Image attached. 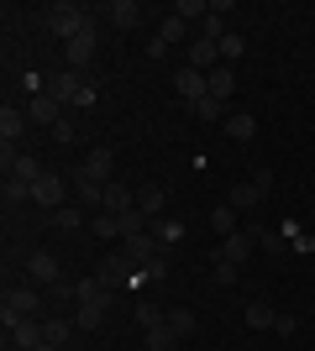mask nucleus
<instances>
[{"label": "nucleus", "instance_id": "nucleus-32", "mask_svg": "<svg viewBox=\"0 0 315 351\" xmlns=\"http://www.w3.org/2000/svg\"><path fill=\"white\" fill-rule=\"evenodd\" d=\"M273 320H279V309H268V304H247V325H253V330H273Z\"/></svg>", "mask_w": 315, "mask_h": 351}, {"label": "nucleus", "instance_id": "nucleus-7", "mask_svg": "<svg viewBox=\"0 0 315 351\" xmlns=\"http://www.w3.org/2000/svg\"><path fill=\"white\" fill-rule=\"evenodd\" d=\"M121 257H126L132 267H148L152 257H163V247H158L152 231H142V236H126V241H121Z\"/></svg>", "mask_w": 315, "mask_h": 351}, {"label": "nucleus", "instance_id": "nucleus-9", "mask_svg": "<svg viewBox=\"0 0 315 351\" xmlns=\"http://www.w3.org/2000/svg\"><path fill=\"white\" fill-rule=\"evenodd\" d=\"M27 278L37 283V289H53V283H58V257H53V252H27Z\"/></svg>", "mask_w": 315, "mask_h": 351}, {"label": "nucleus", "instance_id": "nucleus-20", "mask_svg": "<svg viewBox=\"0 0 315 351\" xmlns=\"http://www.w3.org/2000/svg\"><path fill=\"white\" fill-rule=\"evenodd\" d=\"M105 210H110V215L137 210V189H126V184H105Z\"/></svg>", "mask_w": 315, "mask_h": 351}, {"label": "nucleus", "instance_id": "nucleus-10", "mask_svg": "<svg viewBox=\"0 0 315 351\" xmlns=\"http://www.w3.org/2000/svg\"><path fill=\"white\" fill-rule=\"evenodd\" d=\"M79 89H84V73H79V69H58V73H53V84H47V95H53L58 105H74Z\"/></svg>", "mask_w": 315, "mask_h": 351}, {"label": "nucleus", "instance_id": "nucleus-4", "mask_svg": "<svg viewBox=\"0 0 315 351\" xmlns=\"http://www.w3.org/2000/svg\"><path fill=\"white\" fill-rule=\"evenodd\" d=\"M69 189H74V184H69V178H63V173H43V178H37V184H32V205H43L47 215H53V210H63V199H69Z\"/></svg>", "mask_w": 315, "mask_h": 351}, {"label": "nucleus", "instance_id": "nucleus-6", "mask_svg": "<svg viewBox=\"0 0 315 351\" xmlns=\"http://www.w3.org/2000/svg\"><path fill=\"white\" fill-rule=\"evenodd\" d=\"M69 184H74V199H79V210H95V215L105 210V184H95V178L84 173V168H74V173H69Z\"/></svg>", "mask_w": 315, "mask_h": 351}, {"label": "nucleus", "instance_id": "nucleus-2", "mask_svg": "<svg viewBox=\"0 0 315 351\" xmlns=\"http://www.w3.org/2000/svg\"><path fill=\"white\" fill-rule=\"evenodd\" d=\"M47 27H53V37H63V43H74L79 32H90L95 27V16H84L74 5V0H58L53 11H47Z\"/></svg>", "mask_w": 315, "mask_h": 351}, {"label": "nucleus", "instance_id": "nucleus-23", "mask_svg": "<svg viewBox=\"0 0 315 351\" xmlns=\"http://www.w3.org/2000/svg\"><path fill=\"white\" fill-rule=\"evenodd\" d=\"M11 341H16L21 351L43 346V320H21V325H11Z\"/></svg>", "mask_w": 315, "mask_h": 351}, {"label": "nucleus", "instance_id": "nucleus-13", "mask_svg": "<svg viewBox=\"0 0 315 351\" xmlns=\"http://www.w3.org/2000/svg\"><path fill=\"white\" fill-rule=\"evenodd\" d=\"M100 16H105V21H110L116 32H132L137 21H142V5H137V0H110Z\"/></svg>", "mask_w": 315, "mask_h": 351}, {"label": "nucleus", "instance_id": "nucleus-17", "mask_svg": "<svg viewBox=\"0 0 315 351\" xmlns=\"http://www.w3.org/2000/svg\"><path fill=\"white\" fill-rule=\"evenodd\" d=\"M74 330H79L74 315H58V309H53V315L43 320V341H47V346H63V341L74 336Z\"/></svg>", "mask_w": 315, "mask_h": 351}, {"label": "nucleus", "instance_id": "nucleus-5", "mask_svg": "<svg viewBox=\"0 0 315 351\" xmlns=\"http://www.w3.org/2000/svg\"><path fill=\"white\" fill-rule=\"evenodd\" d=\"M95 47H100V21H95L90 32H79L74 43H63V63H69V69H79V73H84V63L95 58Z\"/></svg>", "mask_w": 315, "mask_h": 351}, {"label": "nucleus", "instance_id": "nucleus-30", "mask_svg": "<svg viewBox=\"0 0 315 351\" xmlns=\"http://www.w3.org/2000/svg\"><path fill=\"white\" fill-rule=\"evenodd\" d=\"M27 199H32V184H21V178H11V173H5V210L27 205Z\"/></svg>", "mask_w": 315, "mask_h": 351}, {"label": "nucleus", "instance_id": "nucleus-16", "mask_svg": "<svg viewBox=\"0 0 315 351\" xmlns=\"http://www.w3.org/2000/svg\"><path fill=\"white\" fill-rule=\"evenodd\" d=\"M253 247H257V241H253V236H247V231H237V236H226V241H221V247H215V257H226V263H247V257H253Z\"/></svg>", "mask_w": 315, "mask_h": 351}, {"label": "nucleus", "instance_id": "nucleus-1", "mask_svg": "<svg viewBox=\"0 0 315 351\" xmlns=\"http://www.w3.org/2000/svg\"><path fill=\"white\" fill-rule=\"evenodd\" d=\"M0 320H5V330L21 325V320H47V315H43V289H37V283L5 289V299H0Z\"/></svg>", "mask_w": 315, "mask_h": 351}, {"label": "nucleus", "instance_id": "nucleus-24", "mask_svg": "<svg viewBox=\"0 0 315 351\" xmlns=\"http://www.w3.org/2000/svg\"><path fill=\"white\" fill-rule=\"evenodd\" d=\"M210 226H215V236H221V241L242 231V226H237V210H231V205H215V210H210Z\"/></svg>", "mask_w": 315, "mask_h": 351}, {"label": "nucleus", "instance_id": "nucleus-21", "mask_svg": "<svg viewBox=\"0 0 315 351\" xmlns=\"http://www.w3.org/2000/svg\"><path fill=\"white\" fill-rule=\"evenodd\" d=\"M253 136H257V121L247 116V110L226 116V142H253Z\"/></svg>", "mask_w": 315, "mask_h": 351}, {"label": "nucleus", "instance_id": "nucleus-43", "mask_svg": "<svg viewBox=\"0 0 315 351\" xmlns=\"http://www.w3.org/2000/svg\"><path fill=\"white\" fill-rule=\"evenodd\" d=\"M32 351H58V346H47V341H43V346H32Z\"/></svg>", "mask_w": 315, "mask_h": 351}, {"label": "nucleus", "instance_id": "nucleus-26", "mask_svg": "<svg viewBox=\"0 0 315 351\" xmlns=\"http://www.w3.org/2000/svg\"><path fill=\"white\" fill-rule=\"evenodd\" d=\"M43 173H47V168L32 158V152H21V158H16V168H11V178H21V184H37Z\"/></svg>", "mask_w": 315, "mask_h": 351}, {"label": "nucleus", "instance_id": "nucleus-29", "mask_svg": "<svg viewBox=\"0 0 315 351\" xmlns=\"http://www.w3.org/2000/svg\"><path fill=\"white\" fill-rule=\"evenodd\" d=\"M168 325H174L179 336H195V330H200V315H195V309H168Z\"/></svg>", "mask_w": 315, "mask_h": 351}, {"label": "nucleus", "instance_id": "nucleus-39", "mask_svg": "<svg viewBox=\"0 0 315 351\" xmlns=\"http://www.w3.org/2000/svg\"><path fill=\"white\" fill-rule=\"evenodd\" d=\"M242 47H247V43H242L237 32H226V37H221V63L226 58H242Z\"/></svg>", "mask_w": 315, "mask_h": 351}, {"label": "nucleus", "instance_id": "nucleus-42", "mask_svg": "<svg viewBox=\"0 0 315 351\" xmlns=\"http://www.w3.org/2000/svg\"><path fill=\"white\" fill-rule=\"evenodd\" d=\"M53 142H74V121H58V126H53Z\"/></svg>", "mask_w": 315, "mask_h": 351}, {"label": "nucleus", "instance_id": "nucleus-36", "mask_svg": "<svg viewBox=\"0 0 315 351\" xmlns=\"http://www.w3.org/2000/svg\"><path fill=\"white\" fill-rule=\"evenodd\" d=\"M95 236H121V215L100 210V215H95Z\"/></svg>", "mask_w": 315, "mask_h": 351}, {"label": "nucleus", "instance_id": "nucleus-38", "mask_svg": "<svg viewBox=\"0 0 315 351\" xmlns=\"http://www.w3.org/2000/svg\"><path fill=\"white\" fill-rule=\"evenodd\" d=\"M257 241H263V252H273V257H279V252L289 247V236H284V231H263Z\"/></svg>", "mask_w": 315, "mask_h": 351}, {"label": "nucleus", "instance_id": "nucleus-31", "mask_svg": "<svg viewBox=\"0 0 315 351\" xmlns=\"http://www.w3.org/2000/svg\"><path fill=\"white\" fill-rule=\"evenodd\" d=\"M184 32H189V21H179V16H163V27H158V37H163L168 47L184 43Z\"/></svg>", "mask_w": 315, "mask_h": 351}, {"label": "nucleus", "instance_id": "nucleus-33", "mask_svg": "<svg viewBox=\"0 0 315 351\" xmlns=\"http://www.w3.org/2000/svg\"><path fill=\"white\" fill-rule=\"evenodd\" d=\"M210 273H215V283H221V289H231L242 267H237V263H226V257H210Z\"/></svg>", "mask_w": 315, "mask_h": 351}, {"label": "nucleus", "instance_id": "nucleus-35", "mask_svg": "<svg viewBox=\"0 0 315 351\" xmlns=\"http://www.w3.org/2000/svg\"><path fill=\"white\" fill-rule=\"evenodd\" d=\"M174 16H179V21H195V16H210V5H205V0H179Z\"/></svg>", "mask_w": 315, "mask_h": 351}, {"label": "nucleus", "instance_id": "nucleus-19", "mask_svg": "<svg viewBox=\"0 0 315 351\" xmlns=\"http://www.w3.org/2000/svg\"><path fill=\"white\" fill-rule=\"evenodd\" d=\"M137 210H142L148 220L163 215V184H137Z\"/></svg>", "mask_w": 315, "mask_h": 351}, {"label": "nucleus", "instance_id": "nucleus-37", "mask_svg": "<svg viewBox=\"0 0 315 351\" xmlns=\"http://www.w3.org/2000/svg\"><path fill=\"white\" fill-rule=\"evenodd\" d=\"M189 110H195L200 121H221V100H210V95H205V100H195Z\"/></svg>", "mask_w": 315, "mask_h": 351}, {"label": "nucleus", "instance_id": "nucleus-22", "mask_svg": "<svg viewBox=\"0 0 315 351\" xmlns=\"http://www.w3.org/2000/svg\"><path fill=\"white\" fill-rule=\"evenodd\" d=\"M53 231H58V236H74V231H84V210H79V205H63V210H53Z\"/></svg>", "mask_w": 315, "mask_h": 351}, {"label": "nucleus", "instance_id": "nucleus-11", "mask_svg": "<svg viewBox=\"0 0 315 351\" xmlns=\"http://www.w3.org/2000/svg\"><path fill=\"white\" fill-rule=\"evenodd\" d=\"M27 121H32V126H58V121H63V105L43 89V95H32V100H27Z\"/></svg>", "mask_w": 315, "mask_h": 351}, {"label": "nucleus", "instance_id": "nucleus-25", "mask_svg": "<svg viewBox=\"0 0 315 351\" xmlns=\"http://www.w3.org/2000/svg\"><path fill=\"white\" fill-rule=\"evenodd\" d=\"M174 346H179V330H174V325H152V330H148V351H174Z\"/></svg>", "mask_w": 315, "mask_h": 351}, {"label": "nucleus", "instance_id": "nucleus-3", "mask_svg": "<svg viewBox=\"0 0 315 351\" xmlns=\"http://www.w3.org/2000/svg\"><path fill=\"white\" fill-rule=\"evenodd\" d=\"M268 194H273V173H268V168H257V173L247 178V184H231V194H226V205H231V210H237V215H242V210L263 205Z\"/></svg>", "mask_w": 315, "mask_h": 351}, {"label": "nucleus", "instance_id": "nucleus-40", "mask_svg": "<svg viewBox=\"0 0 315 351\" xmlns=\"http://www.w3.org/2000/svg\"><path fill=\"white\" fill-rule=\"evenodd\" d=\"M95 100H100V84H90V79H84V89H79V110H95Z\"/></svg>", "mask_w": 315, "mask_h": 351}, {"label": "nucleus", "instance_id": "nucleus-15", "mask_svg": "<svg viewBox=\"0 0 315 351\" xmlns=\"http://www.w3.org/2000/svg\"><path fill=\"white\" fill-rule=\"evenodd\" d=\"M95 278H100L105 289H121V283H132V263H126L121 252H110V257L100 263V273H95Z\"/></svg>", "mask_w": 315, "mask_h": 351}, {"label": "nucleus", "instance_id": "nucleus-28", "mask_svg": "<svg viewBox=\"0 0 315 351\" xmlns=\"http://www.w3.org/2000/svg\"><path fill=\"white\" fill-rule=\"evenodd\" d=\"M152 236H158V247H174V241H184V226L179 220H152Z\"/></svg>", "mask_w": 315, "mask_h": 351}, {"label": "nucleus", "instance_id": "nucleus-18", "mask_svg": "<svg viewBox=\"0 0 315 351\" xmlns=\"http://www.w3.org/2000/svg\"><path fill=\"white\" fill-rule=\"evenodd\" d=\"M32 121H27V110L21 105H5L0 110V142H21V132H27Z\"/></svg>", "mask_w": 315, "mask_h": 351}, {"label": "nucleus", "instance_id": "nucleus-34", "mask_svg": "<svg viewBox=\"0 0 315 351\" xmlns=\"http://www.w3.org/2000/svg\"><path fill=\"white\" fill-rule=\"evenodd\" d=\"M168 320V309H158V304H137V325L142 330H152V325H163Z\"/></svg>", "mask_w": 315, "mask_h": 351}, {"label": "nucleus", "instance_id": "nucleus-14", "mask_svg": "<svg viewBox=\"0 0 315 351\" xmlns=\"http://www.w3.org/2000/svg\"><path fill=\"white\" fill-rule=\"evenodd\" d=\"M84 173L95 178V184H110V168H116V152L110 147H95V152H84V162H79Z\"/></svg>", "mask_w": 315, "mask_h": 351}, {"label": "nucleus", "instance_id": "nucleus-27", "mask_svg": "<svg viewBox=\"0 0 315 351\" xmlns=\"http://www.w3.org/2000/svg\"><path fill=\"white\" fill-rule=\"evenodd\" d=\"M205 79H210V100H226V95L237 89V79H231V69H226V63H221L215 73H205Z\"/></svg>", "mask_w": 315, "mask_h": 351}, {"label": "nucleus", "instance_id": "nucleus-41", "mask_svg": "<svg viewBox=\"0 0 315 351\" xmlns=\"http://www.w3.org/2000/svg\"><path fill=\"white\" fill-rule=\"evenodd\" d=\"M273 330H279V336H294V330H300V320H294V315H279V320H273Z\"/></svg>", "mask_w": 315, "mask_h": 351}, {"label": "nucleus", "instance_id": "nucleus-12", "mask_svg": "<svg viewBox=\"0 0 315 351\" xmlns=\"http://www.w3.org/2000/svg\"><path fill=\"white\" fill-rule=\"evenodd\" d=\"M184 63L200 73H215L221 69V43H210V37H200V43H189V53H184Z\"/></svg>", "mask_w": 315, "mask_h": 351}, {"label": "nucleus", "instance_id": "nucleus-8", "mask_svg": "<svg viewBox=\"0 0 315 351\" xmlns=\"http://www.w3.org/2000/svg\"><path fill=\"white\" fill-rule=\"evenodd\" d=\"M174 89H179L184 105H195V100H205V95H210V79H205L200 69H189V63H184V69L174 73Z\"/></svg>", "mask_w": 315, "mask_h": 351}]
</instances>
